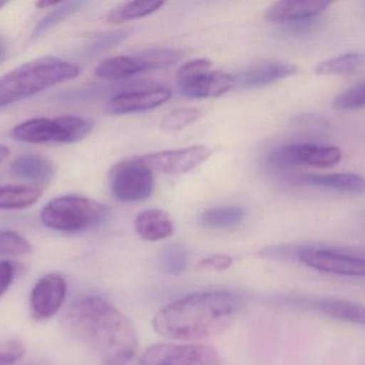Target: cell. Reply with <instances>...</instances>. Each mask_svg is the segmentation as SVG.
Returning a JSON list of instances; mask_svg holds the SVG:
<instances>
[{
  "mask_svg": "<svg viewBox=\"0 0 365 365\" xmlns=\"http://www.w3.org/2000/svg\"><path fill=\"white\" fill-rule=\"evenodd\" d=\"M63 324L105 365H125L136 355L138 338L134 326L105 298H79L66 311Z\"/></svg>",
  "mask_w": 365,
  "mask_h": 365,
  "instance_id": "cell-1",
  "label": "cell"
},
{
  "mask_svg": "<svg viewBox=\"0 0 365 365\" xmlns=\"http://www.w3.org/2000/svg\"><path fill=\"white\" fill-rule=\"evenodd\" d=\"M165 1H128L120 4L109 13V23L123 24L133 19H140L153 14L164 6Z\"/></svg>",
  "mask_w": 365,
  "mask_h": 365,
  "instance_id": "cell-24",
  "label": "cell"
},
{
  "mask_svg": "<svg viewBox=\"0 0 365 365\" xmlns=\"http://www.w3.org/2000/svg\"><path fill=\"white\" fill-rule=\"evenodd\" d=\"M66 282L59 274L43 276L32 289L30 306L36 319L53 317L61 309L66 300Z\"/></svg>",
  "mask_w": 365,
  "mask_h": 365,
  "instance_id": "cell-12",
  "label": "cell"
},
{
  "mask_svg": "<svg viewBox=\"0 0 365 365\" xmlns=\"http://www.w3.org/2000/svg\"><path fill=\"white\" fill-rule=\"evenodd\" d=\"M132 34L130 29H120L115 31L109 32V34H104L96 39L94 42H92L89 46L86 49V55L89 57H94V56L100 55L113 47L117 46L120 43L124 42L128 36Z\"/></svg>",
  "mask_w": 365,
  "mask_h": 365,
  "instance_id": "cell-31",
  "label": "cell"
},
{
  "mask_svg": "<svg viewBox=\"0 0 365 365\" xmlns=\"http://www.w3.org/2000/svg\"><path fill=\"white\" fill-rule=\"evenodd\" d=\"M298 306L319 312V314L336 321L365 328V306L364 304H356L349 300L338 299V298H319V299L299 298Z\"/></svg>",
  "mask_w": 365,
  "mask_h": 365,
  "instance_id": "cell-15",
  "label": "cell"
},
{
  "mask_svg": "<svg viewBox=\"0 0 365 365\" xmlns=\"http://www.w3.org/2000/svg\"><path fill=\"white\" fill-rule=\"evenodd\" d=\"M9 154H10L9 148L6 147L4 145H0V164H1L4 161H6V159L8 158Z\"/></svg>",
  "mask_w": 365,
  "mask_h": 365,
  "instance_id": "cell-38",
  "label": "cell"
},
{
  "mask_svg": "<svg viewBox=\"0 0 365 365\" xmlns=\"http://www.w3.org/2000/svg\"><path fill=\"white\" fill-rule=\"evenodd\" d=\"M15 274V265L12 261H0V297L8 291Z\"/></svg>",
  "mask_w": 365,
  "mask_h": 365,
  "instance_id": "cell-33",
  "label": "cell"
},
{
  "mask_svg": "<svg viewBox=\"0 0 365 365\" xmlns=\"http://www.w3.org/2000/svg\"><path fill=\"white\" fill-rule=\"evenodd\" d=\"M331 2L321 0H283L270 6L265 13L266 19L272 23H297L322 16Z\"/></svg>",
  "mask_w": 365,
  "mask_h": 365,
  "instance_id": "cell-16",
  "label": "cell"
},
{
  "mask_svg": "<svg viewBox=\"0 0 365 365\" xmlns=\"http://www.w3.org/2000/svg\"><path fill=\"white\" fill-rule=\"evenodd\" d=\"M143 365H222L220 356L206 345L158 344L143 354Z\"/></svg>",
  "mask_w": 365,
  "mask_h": 365,
  "instance_id": "cell-10",
  "label": "cell"
},
{
  "mask_svg": "<svg viewBox=\"0 0 365 365\" xmlns=\"http://www.w3.org/2000/svg\"><path fill=\"white\" fill-rule=\"evenodd\" d=\"M240 309V298L229 291L192 294L160 310L154 317L153 328L171 340H203L230 328Z\"/></svg>",
  "mask_w": 365,
  "mask_h": 365,
  "instance_id": "cell-2",
  "label": "cell"
},
{
  "mask_svg": "<svg viewBox=\"0 0 365 365\" xmlns=\"http://www.w3.org/2000/svg\"><path fill=\"white\" fill-rule=\"evenodd\" d=\"M293 186L325 189L344 194H365V178L353 173L302 174L289 178Z\"/></svg>",
  "mask_w": 365,
  "mask_h": 365,
  "instance_id": "cell-14",
  "label": "cell"
},
{
  "mask_svg": "<svg viewBox=\"0 0 365 365\" xmlns=\"http://www.w3.org/2000/svg\"><path fill=\"white\" fill-rule=\"evenodd\" d=\"M233 259L229 255L218 254L203 259L200 266L205 269L225 270L231 267Z\"/></svg>",
  "mask_w": 365,
  "mask_h": 365,
  "instance_id": "cell-34",
  "label": "cell"
},
{
  "mask_svg": "<svg viewBox=\"0 0 365 365\" xmlns=\"http://www.w3.org/2000/svg\"><path fill=\"white\" fill-rule=\"evenodd\" d=\"M109 179L113 196L123 203L145 201L154 191L152 169L140 158L118 163L111 169Z\"/></svg>",
  "mask_w": 365,
  "mask_h": 365,
  "instance_id": "cell-8",
  "label": "cell"
},
{
  "mask_svg": "<svg viewBox=\"0 0 365 365\" xmlns=\"http://www.w3.org/2000/svg\"><path fill=\"white\" fill-rule=\"evenodd\" d=\"M143 72L170 68L181 60L182 51L170 47H156L136 53Z\"/></svg>",
  "mask_w": 365,
  "mask_h": 365,
  "instance_id": "cell-25",
  "label": "cell"
},
{
  "mask_svg": "<svg viewBox=\"0 0 365 365\" xmlns=\"http://www.w3.org/2000/svg\"><path fill=\"white\" fill-rule=\"evenodd\" d=\"M42 190L36 186H6L0 188V209H25L40 199Z\"/></svg>",
  "mask_w": 365,
  "mask_h": 365,
  "instance_id": "cell-23",
  "label": "cell"
},
{
  "mask_svg": "<svg viewBox=\"0 0 365 365\" xmlns=\"http://www.w3.org/2000/svg\"><path fill=\"white\" fill-rule=\"evenodd\" d=\"M24 351L21 346H14V349H10V351H0V365H9L14 364L17 360L21 359L24 355Z\"/></svg>",
  "mask_w": 365,
  "mask_h": 365,
  "instance_id": "cell-35",
  "label": "cell"
},
{
  "mask_svg": "<svg viewBox=\"0 0 365 365\" xmlns=\"http://www.w3.org/2000/svg\"><path fill=\"white\" fill-rule=\"evenodd\" d=\"M298 128L309 131L313 134H326L331 129L329 122L319 115L315 114H304L295 120Z\"/></svg>",
  "mask_w": 365,
  "mask_h": 365,
  "instance_id": "cell-32",
  "label": "cell"
},
{
  "mask_svg": "<svg viewBox=\"0 0 365 365\" xmlns=\"http://www.w3.org/2000/svg\"><path fill=\"white\" fill-rule=\"evenodd\" d=\"M365 68V53L354 51L343 54L338 57L331 58L322 62L315 68L319 75H332V76H347L355 74Z\"/></svg>",
  "mask_w": 365,
  "mask_h": 365,
  "instance_id": "cell-22",
  "label": "cell"
},
{
  "mask_svg": "<svg viewBox=\"0 0 365 365\" xmlns=\"http://www.w3.org/2000/svg\"><path fill=\"white\" fill-rule=\"evenodd\" d=\"M364 13H365V2H364Z\"/></svg>",
  "mask_w": 365,
  "mask_h": 365,
  "instance_id": "cell-40",
  "label": "cell"
},
{
  "mask_svg": "<svg viewBox=\"0 0 365 365\" xmlns=\"http://www.w3.org/2000/svg\"><path fill=\"white\" fill-rule=\"evenodd\" d=\"M79 74L77 64L59 58L45 56L30 60L0 77V109Z\"/></svg>",
  "mask_w": 365,
  "mask_h": 365,
  "instance_id": "cell-3",
  "label": "cell"
},
{
  "mask_svg": "<svg viewBox=\"0 0 365 365\" xmlns=\"http://www.w3.org/2000/svg\"><path fill=\"white\" fill-rule=\"evenodd\" d=\"M135 231L145 241L155 242L167 239L175 233V223L167 212L150 209L137 216Z\"/></svg>",
  "mask_w": 365,
  "mask_h": 365,
  "instance_id": "cell-18",
  "label": "cell"
},
{
  "mask_svg": "<svg viewBox=\"0 0 365 365\" xmlns=\"http://www.w3.org/2000/svg\"><path fill=\"white\" fill-rule=\"evenodd\" d=\"M11 171L21 179L36 182H47L55 174L53 163L38 154L21 156L11 165Z\"/></svg>",
  "mask_w": 365,
  "mask_h": 365,
  "instance_id": "cell-19",
  "label": "cell"
},
{
  "mask_svg": "<svg viewBox=\"0 0 365 365\" xmlns=\"http://www.w3.org/2000/svg\"><path fill=\"white\" fill-rule=\"evenodd\" d=\"M6 1H0V9L2 8V6H6Z\"/></svg>",
  "mask_w": 365,
  "mask_h": 365,
  "instance_id": "cell-39",
  "label": "cell"
},
{
  "mask_svg": "<svg viewBox=\"0 0 365 365\" xmlns=\"http://www.w3.org/2000/svg\"><path fill=\"white\" fill-rule=\"evenodd\" d=\"M108 216L107 205L88 197L68 195L49 201L41 212V221L48 229L75 233L98 226Z\"/></svg>",
  "mask_w": 365,
  "mask_h": 365,
  "instance_id": "cell-4",
  "label": "cell"
},
{
  "mask_svg": "<svg viewBox=\"0 0 365 365\" xmlns=\"http://www.w3.org/2000/svg\"><path fill=\"white\" fill-rule=\"evenodd\" d=\"M62 1H51V0H40L36 2V6L38 9L48 8V6H60Z\"/></svg>",
  "mask_w": 365,
  "mask_h": 365,
  "instance_id": "cell-37",
  "label": "cell"
},
{
  "mask_svg": "<svg viewBox=\"0 0 365 365\" xmlns=\"http://www.w3.org/2000/svg\"><path fill=\"white\" fill-rule=\"evenodd\" d=\"M143 69L136 54L108 58L98 64L96 74L108 81L125 79L143 73Z\"/></svg>",
  "mask_w": 365,
  "mask_h": 365,
  "instance_id": "cell-20",
  "label": "cell"
},
{
  "mask_svg": "<svg viewBox=\"0 0 365 365\" xmlns=\"http://www.w3.org/2000/svg\"><path fill=\"white\" fill-rule=\"evenodd\" d=\"M200 117L201 111L195 107L175 109L163 119L160 128L165 132H178L197 121Z\"/></svg>",
  "mask_w": 365,
  "mask_h": 365,
  "instance_id": "cell-27",
  "label": "cell"
},
{
  "mask_svg": "<svg viewBox=\"0 0 365 365\" xmlns=\"http://www.w3.org/2000/svg\"><path fill=\"white\" fill-rule=\"evenodd\" d=\"M298 68L284 61H266L255 64L238 75L235 87L240 89L265 87L297 74Z\"/></svg>",
  "mask_w": 365,
  "mask_h": 365,
  "instance_id": "cell-17",
  "label": "cell"
},
{
  "mask_svg": "<svg viewBox=\"0 0 365 365\" xmlns=\"http://www.w3.org/2000/svg\"><path fill=\"white\" fill-rule=\"evenodd\" d=\"M160 265L167 274L178 276L188 267V254L180 244L167 246L160 257Z\"/></svg>",
  "mask_w": 365,
  "mask_h": 365,
  "instance_id": "cell-28",
  "label": "cell"
},
{
  "mask_svg": "<svg viewBox=\"0 0 365 365\" xmlns=\"http://www.w3.org/2000/svg\"><path fill=\"white\" fill-rule=\"evenodd\" d=\"M334 109L339 111H355L365 107V81L351 86L341 92L334 102Z\"/></svg>",
  "mask_w": 365,
  "mask_h": 365,
  "instance_id": "cell-29",
  "label": "cell"
},
{
  "mask_svg": "<svg viewBox=\"0 0 365 365\" xmlns=\"http://www.w3.org/2000/svg\"><path fill=\"white\" fill-rule=\"evenodd\" d=\"M31 250V244L23 236L12 231H0V255L19 256Z\"/></svg>",
  "mask_w": 365,
  "mask_h": 365,
  "instance_id": "cell-30",
  "label": "cell"
},
{
  "mask_svg": "<svg viewBox=\"0 0 365 365\" xmlns=\"http://www.w3.org/2000/svg\"><path fill=\"white\" fill-rule=\"evenodd\" d=\"M342 160V151L334 146L296 143L276 148L267 161L274 167H331Z\"/></svg>",
  "mask_w": 365,
  "mask_h": 365,
  "instance_id": "cell-9",
  "label": "cell"
},
{
  "mask_svg": "<svg viewBox=\"0 0 365 365\" xmlns=\"http://www.w3.org/2000/svg\"><path fill=\"white\" fill-rule=\"evenodd\" d=\"M93 126L92 120L79 116L34 118L17 124L11 135L28 144H73L86 139Z\"/></svg>",
  "mask_w": 365,
  "mask_h": 365,
  "instance_id": "cell-6",
  "label": "cell"
},
{
  "mask_svg": "<svg viewBox=\"0 0 365 365\" xmlns=\"http://www.w3.org/2000/svg\"><path fill=\"white\" fill-rule=\"evenodd\" d=\"M85 4L86 2L83 1L62 2L59 8L55 9L53 12L49 13L36 24V28L32 31V38H38L42 36L49 28L53 27L73 13L76 12Z\"/></svg>",
  "mask_w": 365,
  "mask_h": 365,
  "instance_id": "cell-26",
  "label": "cell"
},
{
  "mask_svg": "<svg viewBox=\"0 0 365 365\" xmlns=\"http://www.w3.org/2000/svg\"><path fill=\"white\" fill-rule=\"evenodd\" d=\"M212 154V150L206 146H193L147 154L141 156L140 160L152 169L166 175L178 176L192 171Z\"/></svg>",
  "mask_w": 365,
  "mask_h": 365,
  "instance_id": "cell-11",
  "label": "cell"
},
{
  "mask_svg": "<svg viewBox=\"0 0 365 365\" xmlns=\"http://www.w3.org/2000/svg\"><path fill=\"white\" fill-rule=\"evenodd\" d=\"M292 261L317 271L336 276L365 278L364 253L353 248L324 244H289Z\"/></svg>",
  "mask_w": 365,
  "mask_h": 365,
  "instance_id": "cell-5",
  "label": "cell"
},
{
  "mask_svg": "<svg viewBox=\"0 0 365 365\" xmlns=\"http://www.w3.org/2000/svg\"><path fill=\"white\" fill-rule=\"evenodd\" d=\"M178 86L187 98H217L235 87V79L229 73L214 70L210 60L201 58L187 62L180 69Z\"/></svg>",
  "mask_w": 365,
  "mask_h": 365,
  "instance_id": "cell-7",
  "label": "cell"
},
{
  "mask_svg": "<svg viewBox=\"0 0 365 365\" xmlns=\"http://www.w3.org/2000/svg\"><path fill=\"white\" fill-rule=\"evenodd\" d=\"M6 57H8V45L6 40L0 36V64H2Z\"/></svg>",
  "mask_w": 365,
  "mask_h": 365,
  "instance_id": "cell-36",
  "label": "cell"
},
{
  "mask_svg": "<svg viewBox=\"0 0 365 365\" xmlns=\"http://www.w3.org/2000/svg\"><path fill=\"white\" fill-rule=\"evenodd\" d=\"M171 91L164 87L147 88L121 92L109 100L107 109L113 114H132L150 111L166 103Z\"/></svg>",
  "mask_w": 365,
  "mask_h": 365,
  "instance_id": "cell-13",
  "label": "cell"
},
{
  "mask_svg": "<svg viewBox=\"0 0 365 365\" xmlns=\"http://www.w3.org/2000/svg\"><path fill=\"white\" fill-rule=\"evenodd\" d=\"M246 211L240 206H221L205 210L200 218L202 226L210 229H230L246 219Z\"/></svg>",
  "mask_w": 365,
  "mask_h": 365,
  "instance_id": "cell-21",
  "label": "cell"
}]
</instances>
